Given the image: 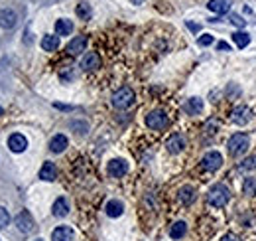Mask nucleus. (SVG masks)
<instances>
[{
  "label": "nucleus",
  "instance_id": "2eb2a0df",
  "mask_svg": "<svg viewBox=\"0 0 256 241\" xmlns=\"http://www.w3.org/2000/svg\"><path fill=\"white\" fill-rule=\"evenodd\" d=\"M67 145H69V141H67L65 135H55V137L49 141V150L55 152V154H59V152H63V150L67 148Z\"/></svg>",
  "mask_w": 256,
  "mask_h": 241
},
{
  "label": "nucleus",
  "instance_id": "a211bd4d",
  "mask_svg": "<svg viewBox=\"0 0 256 241\" xmlns=\"http://www.w3.org/2000/svg\"><path fill=\"white\" fill-rule=\"evenodd\" d=\"M55 176H57L55 164H53V162H43V166H42V170H40V178L45 180V182H51V180H55Z\"/></svg>",
  "mask_w": 256,
  "mask_h": 241
},
{
  "label": "nucleus",
  "instance_id": "2f4dec72",
  "mask_svg": "<svg viewBox=\"0 0 256 241\" xmlns=\"http://www.w3.org/2000/svg\"><path fill=\"white\" fill-rule=\"evenodd\" d=\"M217 49H221V51H231V46H229L227 42H219V44H217Z\"/></svg>",
  "mask_w": 256,
  "mask_h": 241
},
{
  "label": "nucleus",
  "instance_id": "393cba45",
  "mask_svg": "<svg viewBox=\"0 0 256 241\" xmlns=\"http://www.w3.org/2000/svg\"><path fill=\"white\" fill-rule=\"evenodd\" d=\"M233 42L243 49V48H247V46L251 44V36H249L247 32H235V34H233Z\"/></svg>",
  "mask_w": 256,
  "mask_h": 241
},
{
  "label": "nucleus",
  "instance_id": "5701e85b",
  "mask_svg": "<svg viewBox=\"0 0 256 241\" xmlns=\"http://www.w3.org/2000/svg\"><path fill=\"white\" fill-rule=\"evenodd\" d=\"M185 111H187L189 115H199V113L203 111V101H201L199 97H191V99L185 103Z\"/></svg>",
  "mask_w": 256,
  "mask_h": 241
},
{
  "label": "nucleus",
  "instance_id": "423d86ee",
  "mask_svg": "<svg viewBox=\"0 0 256 241\" xmlns=\"http://www.w3.org/2000/svg\"><path fill=\"white\" fill-rule=\"evenodd\" d=\"M201 166H203V170H207V172H215V170H219V168L223 166V156H221L217 150H211V152H207V154L203 156Z\"/></svg>",
  "mask_w": 256,
  "mask_h": 241
},
{
  "label": "nucleus",
  "instance_id": "ddd939ff",
  "mask_svg": "<svg viewBox=\"0 0 256 241\" xmlns=\"http://www.w3.org/2000/svg\"><path fill=\"white\" fill-rule=\"evenodd\" d=\"M231 6H233V0H209V4H207V8L215 14H227L231 10Z\"/></svg>",
  "mask_w": 256,
  "mask_h": 241
},
{
  "label": "nucleus",
  "instance_id": "39448f33",
  "mask_svg": "<svg viewBox=\"0 0 256 241\" xmlns=\"http://www.w3.org/2000/svg\"><path fill=\"white\" fill-rule=\"evenodd\" d=\"M231 121H233L235 125H239V127H245L247 123L253 121V111H251L247 105L235 107V109L231 111Z\"/></svg>",
  "mask_w": 256,
  "mask_h": 241
},
{
  "label": "nucleus",
  "instance_id": "f03ea898",
  "mask_svg": "<svg viewBox=\"0 0 256 241\" xmlns=\"http://www.w3.org/2000/svg\"><path fill=\"white\" fill-rule=\"evenodd\" d=\"M249 145H251V141H249V137H247L245 133H235V135L229 139L227 148H229V154H231V156H241V154L247 152Z\"/></svg>",
  "mask_w": 256,
  "mask_h": 241
},
{
  "label": "nucleus",
  "instance_id": "412c9836",
  "mask_svg": "<svg viewBox=\"0 0 256 241\" xmlns=\"http://www.w3.org/2000/svg\"><path fill=\"white\" fill-rule=\"evenodd\" d=\"M185 234H187V224H185V222H175V224L170 228V238H171V240H181Z\"/></svg>",
  "mask_w": 256,
  "mask_h": 241
},
{
  "label": "nucleus",
  "instance_id": "0eeeda50",
  "mask_svg": "<svg viewBox=\"0 0 256 241\" xmlns=\"http://www.w3.org/2000/svg\"><path fill=\"white\" fill-rule=\"evenodd\" d=\"M16 226L22 234H32L36 230V224H34V218L28 210H22L18 216H16Z\"/></svg>",
  "mask_w": 256,
  "mask_h": 241
},
{
  "label": "nucleus",
  "instance_id": "c9c22d12",
  "mask_svg": "<svg viewBox=\"0 0 256 241\" xmlns=\"http://www.w3.org/2000/svg\"><path fill=\"white\" fill-rule=\"evenodd\" d=\"M2 113H4V111H2V107H0V115H2Z\"/></svg>",
  "mask_w": 256,
  "mask_h": 241
},
{
  "label": "nucleus",
  "instance_id": "6e6552de",
  "mask_svg": "<svg viewBox=\"0 0 256 241\" xmlns=\"http://www.w3.org/2000/svg\"><path fill=\"white\" fill-rule=\"evenodd\" d=\"M107 170H109V174H111L113 178H123L128 172V162L123 160V158H115V160L109 162Z\"/></svg>",
  "mask_w": 256,
  "mask_h": 241
},
{
  "label": "nucleus",
  "instance_id": "cd10ccee",
  "mask_svg": "<svg viewBox=\"0 0 256 241\" xmlns=\"http://www.w3.org/2000/svg\"><path fill=\"white\" fill-rule=\"evenodd\" d=\"M239 170H241V172L256 170V156H249V158H245V160L239 164Z\"/></svg>",
  "mask_w": 256,
  "mask_h": 241
},
{
  "label": "nucleus",
  "instance_id": "c85d7f7f",
  "mask_svg": "<svg viewBox=\"0 0 256 241\" xmlns=\"http://www.w3.org/2000/svg\"><path fill=\"white\" fill-rule=\"evenodd\" d=\"M8 224H10V216H8V212L0 206V230H4Z\"/></svg>",
  "mask_w": 256,
  "mask_h": 241
},
{
  "label": "nucleus",
  "instance_id": "7ed1b4c3",
  "mask_svg": "<svg viewBox=\"0 0 256 241\" xmlns=\"http://www.w3.org/2000/svg\"><path fill=\"white\" fill-rule=\"evenodd\" d=\"M134 99H136V95H134V91H132L130 87H121V89L113 95V105H115L117 109H128V107L134 103Z\"/></svg>",
  "mask_w": 256,
  "mask_h": 241
},
{
  "label": "nucleus",
  "instance_id": "a878e982",
  "mask_svg": "<svg viewBox=\"0 0 256 241\" xmlns=\"http://www.w3.org/2000/svg\"><path fill=\"white\" fill-rule=\"evenodd\" d=\"M77 16H79V18H83V20H89V18L93 16L91 6H89V4H85V2L77 4Z\"/></svg>",
  "mask_w": 256,
  "mask_h": 241
},
{
  "label": "nucleus",
  "instance_id": "e433bc0d",
  "mask_svg": "<svg viewBox=\"0 0 256 241\" xmlns=\"http://www.w3.org/2000/svg\"><path fill=\"white\" fill-rule=\"evenodd\" d=\"M36 241H43V240H36Z\"/></svg>",
  "mask_w": 256,
  "mask_h": 241
},
{
  "label": "nucleus",
  "instance_id": "72a5a7b5",
  "mask_svg": "<svg viewBox=\"0 0 256 241\" xmlns=\"http://www.w3.org/2000/svg\"><path fill=\"white\" fill-rule=\"evenodd\" d=\"M187 26H189V30H193V32H199V30H201V26H197V24H193V22H187Z\"/></svg>",
  "mask_w": 256,
  "mask_h": 241
},
{
  "label": "nucleus",
  "instance_id": "20e7f679",
  "mask_svg": "<svg viewBox=\"0 0 256 241\" xmlns=\"http://www.w3.org/2000/svg\"><path fill=\"white\" fill-rule=\"evenodd\" d=\"M146 125L152 131H164L168 127V115L164 111H160V109L158 111H152V113L146 115Z\"/></svg>",
  "mask_w": 256,
  "mask_h": 241
},
{
  "label": "nucleus",
  "instance_id": "4468645a",
  "mask_svg": "<svg viewBox=\"0 0 256 241\" xmlns=\"http://www.w3.org/2000/svg\"><path fill=\"white\" fill-rule=\"evenodd\" d=\"M73 240V230L69 226H59L51 232V241H71Z\"/></svg>",
  "mask_w": 256,
  "mask_h": 241
},
{
  "label": "nucleus",
  "instance_id": "7c9ffc66",
  "mask_svg": "<svg viewBox=\"0 0 256 241\" xmlns=\"http://www.w3.org/2000/svg\"><path fill=\"white\" fill-rule=\"evenodd\" d=\"M231 22H233L235 26H239V28H243V26L247 24V20H243L239 14H231Z\"/></svg>",
  "mask_w": 256,
  "mask_h": 241
},
{
  "label": "nucleus",
  "instance_id": "4be33fe9",
  "mask_svg": "<svg viewBox=\"0 0 256 241\" xmlns=\"http://www.w3.org/2000/svg\"><path fill=\"white\" fill-rule=\"evenodd\" d=\"M42 48L45 49V51H55L57 48H59V36H43L42 38Z\"/></svg>",
  "mask_w": 256,
  "mask_h": 241
},
{
  "label": "nucleus",
  "instance_id": "dca6fc26",
  "mask_svg": "<svg viewBox=\"0 0 256 241\" xmlns=\"http://www.w3.org/2000/svg\"><path fill=\"white\" fill-rule=\"evenodd\" d=\"M105 212L109 218H121L123 212H125V204L121 200H111L107 206H105Z\"/></svg>",
  "mask_w": 256,
  "mask_h": 241
},
{
  "label": "nucleus",
  "instance_id": "1a4fd4ad",
  "mask_svg": "<svg viewBox=\"0 0 256 241\" xmlns=\"http://www.w3.org/2000/svg\"><path fill=\"white\" fill-rule=\"evenodd\" d=\"M81 67H83L85 71H95V69H99V67H101V57H99V53L87 51V53L83 55V59H81Z\"/></svg>",
  "mask_w": 256,
  "mask_h": 241
},
{
  "label": "nucleus",
  "instance_id": "6ab92c4d",
  "mask_svg": "<svg viewBox=\"0 0 256 241\" xmlns=\"http://www.w3.org/2000/svg\"><path fill=\"white\" fill-rule=\"evenodd\" d=\"M69 214V202L65 198H57L53 202V216L55 218H65Z\"/></svg>",
  "mask_w": 256,
  "mask_h": 241
},
{
  "label": "nucleus",
  "instance_id": "f3484780",
  "mask_svg": "<svg viewBox=\"0 0 256 241\" xmlns=\"http://www.w3.org/2000/svg\"><path fill=\"white\" fill-rule=\"evenodd\" d=\"M16 20H18V16H16V12H14V10L6 8V10H2V12H0V26H2V28H14Z\"/></svg>",
  "mask_w": 256,
  "mask_h": 241
},
{
  "label": "nucleus",
  "instance_id": "aec40b11",
  "mask_svg": "<svg viewBox=\"0 0 256 241\" xmlns=\"http://www.w3.org/2000/svg\"><path fill=\"white\" fill-rule=\"evenodd\" d=\"M71 32H73V22L71 20L61 18V20L55 22V34L57 36H69Z\"/></svg>",
  "mask_w": 256,
  "mask_h": 241
},
{
  "label": "nucleus",
  "instance_id": "bb28decb",
  "mask_svg": "<svg viewBox=\"0 0 256 241\" xmlns=\"http://www.w3.org/2000/svg\"><path fill=\"white\" fill-rule=\"evenodd\" d=\"M243 192L247 196H256V178H247L243 184Z\"/></svg>",
  "mask_w": 256,
  "mask_h": 241
},
{
  "label": "nucleus",
  "instance_id": "9b49d317",
  "mask_svg": "<svg viewBox=\"0 0 256 241\" xmlns=\"http://www.w3.org/2000/svg\"><path fill=\"white\" fill-rule=\"evenodd\" d=\"M166 148H168V152H171V154H179V152L185 148V139H183L181 135H171V137L168 139V143H166Z\"/></svg>",
  "mask_w": 256,
  "mask_h": 241
},
{
  "label": "nucleus",
  "instance_id": "f8f14e48",
  "mask_svg": "<svg viewBox=\"0 0 256 241\" xmlns=\"http://www.w3.org/2000/svg\"><path fill=\"white\" fill-rule=\"evenodd\" d=\"M85 48H87V38H85V36H75V38L67 44V53L79 55L81 51H85Z\"/></svg>",
  "mask_w": 256,
  "mask_h": 241
},
{
  "label": "nucleus",
  "instance_id": "f257e3e1",
  "mask_svg": "<svg viewBox=\"0 0 256 241\" xmlns=\"http://www.w3.org/2000/svg\"><path fill=\"white\" fill-rule=\"evenodd\" d=\"M229 198H231V192L225 184H215L207 194V202L213 208H225L229 204Z\"/></svg>",
  "mask_w": 256,
  "mask_h": 241
},
{
  "label": "nucleus",
  "instance_id": "473e14b6",
  "mask_svg": "<svg viewBox=\"0 0 256 241\" xmlns=\"http://www.w3.org/2000/svg\"><path fill=\"white\" fill-rule=\"evenodd\" d=\"M221 241H241V240H239L235 234H227V236H223V238H221Z\"/></svg>",
  "mask_w": 256,
  "mask_h": 241
},
{
  "label": "nucleus",
  "instance_id": "c756f323",
  "mask_svg": "<svg viewBox=\"0 0 256 241\" xmlns=\"http://www.w3.org/2000/svg\"><path fill=\"white\" fill-rule=\"evenodd\" d=\"M213 40H215V38H213L211 34H203V36L197 40V44H199V46H203V48H207V46H211V44H213Z\"/></svg>",
  "mask_w": 256,
  "mask_h": 241
},
{
  "label": "nucleus",
  "instance_id": "9d476101",
  "mask_svg": "<svg viewBox=\"0 0 256 241\" xmlns=\"http://www.w3.org/2000/svg\"><path fill=\"white\" fill-rule=\"evenodd\" d=\"M8 148H10L12 152H24V150L28 148V139H26L24 135H20V133H14V135L8 139Z\"/></svg>",
  "mask_w": 256,
  "mask_h": 241
},
{
  "label": "nucleus",
  "instance_id": "f704fd0d",
  "mask_svg": "<svg viewBox=\"0 0 256 241\" xmlns=\"http://www.w3.org/2000/svg\"><path fill=\"white\" fill-rule=\"evenodd\" d=\"M132 4H142V0H132Z\"/></svg>",
  "mask_w": 256,
  "mask_h": 241
},
{
  "label": "nucleus",
  "instance_id": "b1692460",
  "mask_svg": "<svg viewBox=\"0 0 256 241\" xmlns=\"http://www.w3.org/2000/svg\"><path fill=\"white\" fill-rule=\"evenodd\" d=\"M193 200H195V190H193L191 186H183V188L179 190V202L187 206V204H191Z\"/></svg>",
  "mask_w": 256,
  "mask_h": 241
}]
</instances>
